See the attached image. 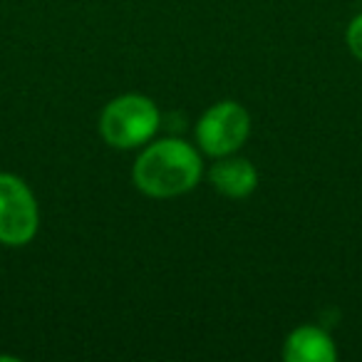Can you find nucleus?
Masks as SVG:
<instances>
[{
    "mask_svg": "<svg viewBox=\"0 0 362 362\" xmlns=\"http://www.w3.org/2000/svg\"><path fill=\"white\" fill-rule=\"evenodd\" d=\"M40 209L30 187L16 174L0 171V243L25 246L37 236Z\"/></svg>",
    "mask_w": 362,
    "mask_h": 362,
    "instance_id": "obj_3",
    "label": "nucleus"
},
{
    "mask_svg": "<svg viewBox=\"0 0 362 362\" xmlns=\"http://www.w3.org/2000/svg\"><path fill=\"white\" fill-rule=\"evenodd\" d=\"M159 129V110L144 95L115 97L102 110L100 134L115 149H134L151 139Z\"/></svg>",
    "mask_w": 362,
    "mask_h": 362,
    "instance_id": "obj_2",
    "label": "nucleus"
},
{
    "mask_svg": "<svg viewBox=\"0 0 362 362\" xmlns=\"http://www.w3.org/2000/svg\"><path fill=\"white\" fill-rule=\"evenodd\" d=\"M214 189L228 199H246L256 192L258 171L243 156H218V161L209 171Z\"/></svg>",
    "mask_w": 362,
    "mask_h": 362,
    "instance_id": "obj_5",
    "label": "nucleus"
},
{
    "mask_svg": "<svg viewBox=\"0 0 362 362\" xmlns=\"http://www.w3.org/2000/svg\"><path fill=\"white\" fill-rule=\"evenodd\" d=\"M251 132V117L238 102L223 100L204 112L197 124V141L209 156H228L243 146Z\"/></svg>",
    "mask_w": 362,
    "mask_h": 362,
    "instance_id": "obj_4",
    "label": "nucleus"
},
{
    "mask_svg": "<svg viewBox=\"0 0 362 362\" xmlns=\"http://www.w3.org/2000/svg\"><path fill=\"white\" fill-rule=\"evenodd\" d=\"M283 357L288 362H335L337 350L332 337L317 325H300L288 335Z\"/></svg>",
    "mask_w": 362,
    "mask_h": 362,
    "instance_id": "obj_6",
    "label": "nucleus"
},
{
    "mask_svg": "<svg viewBox=\"0 0 362 362\" xmlns=\"http://www.w3.org/2000/svg\"><path fill=\"white\" fill-rule=\"evenodd\" d=\"M202 154L184 139H159L134 161V187L154 199H174L192 192L202 179Z\"/></svg>",
    "mask_w": 362,
    "mask_h": 362,
    "instance_id": "obj_1",
    "label": "nucleus"
},
{
    "mask_svg": "<svg viewBox=\"0 0 362 362\" xmlns=\"http://www.w3.org/2000/svg\"><path fill=\"white\" fill-rule=\"evenodd\" d=\"M347 45L350 52L362 62V13L357 18H352L350 28H347Z\"/></svg>",
    "mask_w": 362,
    "mask_h": 362,
    "instance_id": "obj_7",
    "label": "nucleus"
}]
</instances>
